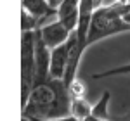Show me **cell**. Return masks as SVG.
<instances>
[{
	"label": "cell",
	"instance_id": "11",
	"mask_svg": "<svg viewBox=\"0 0 130 121\" xmlns=\"http://www.w3.org/2000/svg\"><path fill=\"white\" fill-rule=\"evenodd\" d=\"M123 17H125L127 23H130V9H128V12H125V16H123Z\"/></svg>",
	"mask_w": 130,
	"mask_h": 121
},
{
	"label": "cell",
	"instance_id": "2",
	"mask_svg": "<svg viewBox=\"0 0 130 121\" xmlns=\"http://www.w3.org/2000/svg\"><path fill=\"white\" fill-rule=\"evenodd\" d=\"M130 4H116V5H101L94 10L89 28L87 45H94L97 42L109 38L113 35H120L130 31V23L125 21V12H128Z\"/></svg>",
	"mask_w": 130,
	"mask_h": 121
},
{
	"label": "cell",
	"instance_id": "6",
	"mask_svg": "<svg viewBox=\"0 0 130 121\" xmlns=\"http://www.w3.org/2000/svg\"><path fill=\"white\" fill-rule=\"evenodd\" d=\"M21 2H23V9L42 21V26L57 17V5L50 4L49 0H21Z\"/></svg>",
	"mask_w": 130,
	"mask_h": 121
},
{
	"label": "cell",
	"instance_id": "12",
	"mask_svg": "<svg viewBox=\"0 0 130 121\" xmlns=\"http://www.w3.org/2000/svg\"><path fill=\"white\" fill-rule=\"evenodd\" d=\"M50 4H54V5H57V2H59V0H49Z\"/></svg>",
	"mask_w": 130,
	"mask_h": 121
},
{
	"label": "cell",
	"instance_id": "10",
	"mask_svg": "<svg viewBox=\"0 0 130 121\" xmlns=\"http://www.w3.org/2000/svg\"><path fill=\"white\" fill-rule=\"evenodd\" d=\"M121 74H130V62L123 64V66H116L113 69L101 71V73H94L90 78L92 80H101V78H111V76H121Z\"/></svg>",
	"mask_w": 130,
	"mask_h": 121
},
{
	"label": "cell",
	"instance_id": "1",
	"mask_svg": "<svg viewBox=\"0 0 130 121\" xmlns=\"http://www.w3.org/2000/svg\"><path fill=\"white\" fill-rule=\"evenodd\" d=\"M23 107L26 119H62L71 118V93L68 85L57 78L35 81Z\"/></svg>",
	"mask_w": 130,
	"mask_h": 121
},
{
	"label": "cell",
	"instance_id": "9",
	"mask_svg": "<svg viewBox=\"0 0 130 121\" xmlns=\"http://www.w3.org/2000/svg\"><path fill=\"white\" fill-rule=\"evenodd\" d=\"M40 26H42V21L37 16H33L28 10L23 9V12H21V31H35Z\"/></svg>",
	"mask_w": 130,
	"mask_h": 121
},
{
	"label": "cell",
	"instance_id": "3",
	"mask_svg": "<svg viewBox=\"0 0 130 121\" xmlns=\"http://www.w3.org/2000/svg\"><path fill=\"white\" fill-rule=\"evenodd\" d=\"M37 42L35 31H23L21 38V106H24L37 76Z\"/></svg>",
	"mask_w": 130,
	"mask_h": 121
},
{
	"label": "cell",
	"instance_id": "5",
	"mask_svg": "<svg viewBox=\"0 0 130 121\" xmlns=\"http://www.w3.org/2000/svg\"><path fill=\"white\" fill-rule=\"evenodd\" d=\"M35 31L38 33V36L42 38V42H43L49 49H54V47H57L61 43H64V42L71 36V33H73V31L68 30L57 17L49 21L47 24L40 26L38 30H35Z\"/></svg>",
	"mask_w": 130,
	"mask_h": 121
},
{
	"label": "cell",
	"instance_id": "4",
	"mask_svg": "<svg viewBox=\"0 0 130 121\" xmlns=\"http://www.w3.org/2000/svg\"><path fill=\"white\" fill-rule=\"evenodd\" d=\"M75 40H76V33L73 31L71 36L64 43L50 49V74H52V78L64 80L68 61H70V54H71L73 45H75Z\"/></svg>",
	"mask_w": 130,
	"mask_h": 121
},
{
	"label": "cell",
	"instance_id": "7",
	"mask_svg": "<svg viewBox=\"0 0 130 121\" xmlns=\"http://www.w3.org/2000/svg\"><path fill=\"white\" fill-rule=\"evenodd\" d=\"M71 118L73 119H90L92 106L85 95H71Z\"/></svg>",
	"mask_w": 130,
	"mask_h": 121
},
{
	"label": "cell",
	"instance_id": "8",
	"mask_svg": "<svg viewBox=\"0 0 130 121\" xmlns=\"http://www.w3.org/2000/svg\"><path fill=\"white\" fill-rule=\"evenodd\" d=\"M109 100H111V92L106 90L101 95L99 100L92 106V118L90 119H108L109 118V112H108Z\"/></svg>",
	"mask_w": 130,
	"mask_h": 121
},
{
	"label": "cell",
	"instance_id": "13",
	"mask_svg": "<svg viewBox=\"0 0 130 121\" xmlns=\"http://www.w3.org/2000/svg\"><path fill=\"white\" fill-rule=\"evenodd\" d=\"M128 4H130V0H128Z\"/></svg>",
	"mask_w": 130,
	"mask_h": 121
}]
</instances>
